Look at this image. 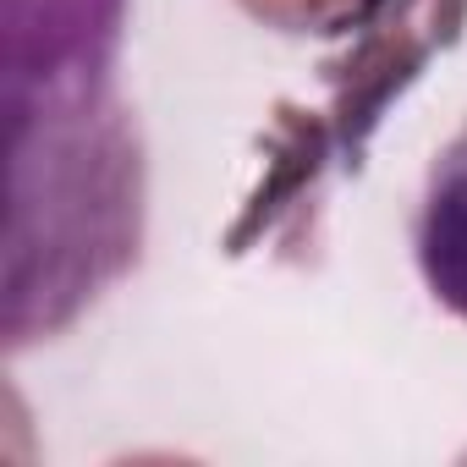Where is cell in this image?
Wrapping results in <instances>:
<instances>
[{"label":"cell","instance_id":"cell-2","mask_svg":"<svg viewBox=\"0 0 467 467\" xmlns=\"http://www.w3.org/2000/svg\"><path fill=\"white\" fill-rule=\"evenodd\" d=\"M412 248H418V270L434 303L467 319V127L434 154L423 176Z\"/></svg>","mask_w":467,"mask_h":467},{"label":"cell","instance_id":"cell-3","mask_svg":"<svg viewBox=\"0 0 467 467\" xmlns=\"http://www.w3.org/2000/svg\"><path fill=\"white\" fill-rule=\"evenodd\" d=\"M243 6L281 34H341L352 23H368L379 0H243Z\"/></svg>","mask_w":467,"mask_h":467},{"label":"cell","instance_id":"cell-1","mask_svg":"<svg viewBox=\"0 0 467 467\" xmlns=\"http://www.w3.org/2000/svg\"><path fill=\"white\" fill-rule=\"evenodd\" d=\"M127 0H6V341L67 330L143 243V143L116 99Z\"/></svg>","mask_w":467,"mask_h":467}]
</instances>
